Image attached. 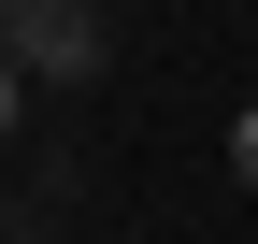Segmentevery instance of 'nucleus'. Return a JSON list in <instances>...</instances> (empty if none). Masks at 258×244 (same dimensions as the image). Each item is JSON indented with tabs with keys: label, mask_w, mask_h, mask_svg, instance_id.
Here are the masks:
<instances>
[{
	"label": "nucleus",
	"mask_w": 258,
	"mask_h": 244,
	"mask_svg": "<svg viewBox=\"0 0 258 244\" xmlns=\"http://www.w3.org/2000/svg\"><path fill=\"white\" fill-rule=\"evenodd\" d=\"M230 172H244V187H258V101L230 115Z\"/></svg>",
	"instance_id": "f03ea898"
},
{
	"label": "nucleus",
	"mask_w": 258,
	"mask_h": 244,
	"mask_svg": "<svg viewBox=\"0 0 258 244\" xmlns=\"http://www.w3.org/2000/svg\"><path fill=\"white\" fill-rule=\"evenodd\" d=\"M0 144H15V57H0Z\"/></svg>",
	"instance_id": "7ed1b4c3"
},
{
	"label": "nucleus",
	"mask_w": 258,
	"mask_h": 244,
	"mask_svg": "<svg viewBox=\"0 0 258 244\" xmlns=\"http://www.w3.org/2000/svg\"><path fill=\"white\" fill-rule=\"evenodd\" d=\"M0 57L15 72H101V0H0Z\"/></svg>",
	"instance_id": "f257e3e1"
}]
</instances>
